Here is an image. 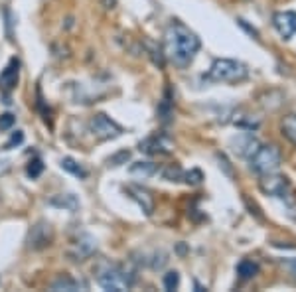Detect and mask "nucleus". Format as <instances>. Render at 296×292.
<instances>
[{"label":"nucleus","mask_w":296,"mask_h":292,"mask_svg":"<svg viewBox=\"0 0 296 292\" xmlns=\"http://www.w3.org/2000/svg\"><path fill=\"white\" fill-rule=\"evenodd\" d=\"M202 42L188 26L182 22H172L164 34V55L176 67H188L200 51Z\"/></svg>","instance_id":"f257e3e1"},{"label":"nucleus","mask_w":296,"mask_h":292,"mask_svg":"<svg viewBox=\"0 0 296 292\" xmlns=\"http://www.w3.org/2000/svg\"><path fill=\"white\" fill-rule=\"evenodd\" d=\"M97 282L105 290L125 292L134 284V275L115 263H103L97 267Z\"/></svg>","instance_id":"f03ea898"},{"label":"nucleus","mask_w":296,"mask_h":292,"mask_svg":"<svg viewBox=\"0 0 296 292\" xmlns=\"http://www.w3.org/2000/svg\"><path fill=\"white\" fill-rule=\"evenodd\" d=\"M247 75H249V69L245 64L227 60V57H219L211 64L206 79L218 81V83H239V81L247 79Z\"/></svg>","instance_id":"7ed1b4c3"},{"label":"nucleus","mask_w":296,"mask_h":292,"mask_svg":"<svg viewBox=\"0 0 296 292\" xmlns=\"http://www.w3.org/2000/svg\"><path fill=\"white\" fill-rule=\"evenodd\" d=\"M249 158H251V168H253L257 174H261V176L277 172L279 166H281V150H279L274 144L259 146Z\"/></svg>","instance_id":"20e7f679"},{"label":"nucleus","mask_w":296,"mask_h":292,"mask_svg":"<svg viewBox=\"0 0 296 292\" xmlns=\"http://www.w3.org/2000/svg\"><path fill=\"white\" fill-rule=\"evenodd\" d=\"M89 128L99 140H111L123 134V128L119 127L115 121H111L107 114H101V113L95 114V116L91 119Z\"/></svg>","instance_id":"39448f33"},{"label":"nucleus","mask_w":296,"mask_h":292,"mask_svg":"<svg viewBox=\"0 0 296 292\" xmlns=\"http://www.w3.org/2000/svg\"><path fill=\"white\" fill-rule=\"evenodd\" d=\"M52 241H53V229L46 221H40L38 225H34L32 231H30V235H28V247L36 249V251L52 245Z\"/></svg>","instance_id":"423d86ee"},{"label":"nucleus","mask_w":296,"mask_h":292,"mask_svg":"<svg viewBox=\"0 0 296 292\" xmlns=\"http://www.w3.org/2000/svg\"><path fill=\"white\" fill-rule=\"evenodd\" d=\"M261 190L269 196H274V198H284V193L288 190V180L284 176H277L274 172L272 174H265L261 182H259Z\"/></svg>","instance_id":"0eeeda50"},{"label":"nucleus","mask_w":296,"mask_h":292,"mask_svg":"<svg viewBox=\"0 0 296 292\" xmlns=\"http://www.w3.org/2000/svg\"><path fill=\"white\" fill-rule=\"evenodd\" d=\"M272 26L284 40H290L296 34V12H277L272 16Z\"/></svg>","instance_id":"6e6552de"},{"label":"nucleus","mask_w":296,"mask_h":292,"mask_svg":"<svg viewBox=\"0 0 296 292\" xmlns=\"http://www.w3.org/2000/svg\"><path fill=\"white\" fill-rule=\"evenodd\" d=\"M127 191H129L130 198L141 205L144 216H152V211H154V200H152L150 191L144 190L142 186H134V184H129V186H127Z\"/></svg>","instance_id":"1a4fd4ad"},{"label":"nucleus","mask_w":296,"mask_h":292,"mask_svg":"<svg viewBox=\"0 0 296 292\" xmlns=\"http://www.w3.org/2000/svg\"><path fill=\"white\" fill-rule=\"evenodd\" d=\"M18 75H20V62L12 57L8 65L4 67V71L0 73V89L2 91H12L16 87V83H18Z\"/></svg>","instance_id":"9d476101"},{"label":"nucleus","mask_w":296,"mask_h":292,"mask_svg":"<svg viewBox=\"0 0 296 292\" xmlns=\"http://www.w3.org/2000/svg\"><path fill=\"white\" fill-rule=\"evenodd\" d=\"M141 150L146 154H152V156H156V154H168L172 152V144H170V140L166 139V137H150V139H146L144 142H141Z\"/></svg>","instance_id":"9b49d317"},{"label":"nucleus","mask_w":296,"mask_h":292,"mask_svg":"<svg viewBox=\"0 0 296 292\" xmlns=\"http://www.w3.org/2000/svg\"><path fill=\"white\" fill-rule=\"evenodd\" d=\"M50 205L57 207V209H65V211H71L75 213L79 209V200L73 193H57L50 200Z\"/></svg>","instance_id":"f8f14e48"},{"label":"nucleus","mask_w":296,"mask_h":292,"mask_svg":"<svg viewBox=\"0 0 296 292\" xmlns=\"http://www.w3.org/2000/svg\"><path fill=\"white\" fill-rule=\"evenodd\" d=\"M75 249H77L75 255H73V257H75V261H83L85 257H89V255L97 249V241H95L91 235L85 233V235H81V237L77 239V243H75Z\"/></svg>","instance_id":"ddd939ff"},{"label":"nucleus","mask_w":296,"mask_h":292,"mask_svg":"<svg viewBox=\"0 0 296 292\" xmlns=\"http://www.w3.org/2000/svg\"><path fill=\"white\" fill-rule=\"evenodd\" d=\"M53 292H75V290H83V288H87L83 282H79V280L71 279V277H60L57 280H53L52 286H50Z\"/></svg>","instance_id":"4468645a"},{"label":"nucleus","mask_w":296,"mask_h":292,"mask_svg":"<svg viewBox=\"0 0 296 292\" xmlns=\"http://www.w3.org/2000/svg\"><path fill=\"white\" fill-rule=\"evenodd\" d=\"M158 172V166L154 162H134L130 166V174L136 176V178H150Z\"/></svg>","instance_id":"2eb2a0df"},{"label":"nucleus","mask_w":296,"mask_h":292,"mask_svg":"<svg viewBox=\"0 0 296 292\" xmlns=\"http://www.w3.org/2000/svg\"><path fill=\"white\" fill-rule=\"evenodd\" d=\"M257 272H259V265L257 263H253V261H249V259H243V261L237 265V275H239L243 280L253 279Z\"/></svg>","instance_id":"dca6fc26"},{"label":"nucleus","mask_w":296,"mask_h":292,"mask_svg":"<svg viewBox=\"0 0 296 292\" xmlns=\"http://www.w3.org/2000/svg\"><path fill=\"white\" fill-rule=\"evenodd\" d=\"M62 168H64L65 172H69V174H73V176H77L81 180L87 178V170L79 164L77 160H73V158H64L62 160Z\"/></svg>","instance_id":"f3484780"},{"label":"nucleus","mask_w":296,"mask_h":292,"mask_svg":"<svg viewBox=\"0 0 296 292\" xmlns=\"http://www.w3.org/2000/svg\"><path fill=\"white\" fill-rule=\"evenodd\" d=\"M283 134L296 146V114H290L283 121Z\"/></svg>","instance_id":"a211bd4d"},{"label":"nucleus","mask_w":296,"mask_h":292,"mask_svg":"<svg viewBox=\"0 0 296 292\" xmlns=\"http://www.w3.org/2000/svg\"><path fill=\"white\" fill-rule=\"evenodd\" d=\"M178 284H180V275L176 270H170V272L164 275V288L166 290H176Z\"/></svg>","instance_id":"6ab92c4d"},{"label":"nucleus","mask_w":296,"mask_h":292,"mask_svg":"<svg viewBox=\"0 0 296 292\" xmlns=\"http://www.w3.org/2000/svg\"><path fill=\"white\" fill-rule=\"evenodd\" d=\"M162 176H164V180H170V182H176V180H182L184 178V172H182L180 166H168L166 170L162 172Z\"/></svg>","instance_id":"aec40b11"},{"label":"nucleus","mask_w":296,"mask_h":292,"mask_svg":"<svg viewBox=\"0 0 296 292\" xmlns=\"http://www.w3.org/2000/svg\"><path fill=\"white\" fill-rule=\"evenodd\" d=\"M16 123V116L12 113H4L0 114V130H10Z\"/></svg>","instance_id":"412c9836"},{"label":"nucleus","mask_w":296,"mask_h":292,"mask_svg":"<svg viewBox=\"0 0 296 292\" xmlns=\"http://www.w3.org/2000/svg\"><path fill=\"white\" fill-rule=\"evenodd\" d=\"M130 158V152L129 150H123V152L115 154L109 158V166H121V164H127V160Z\"/></svg>","instance_id":"4be33fe9"},{"label":"nucleus","mask_w":296,"mask_h":292,"mask_svg":"<svg viewBox=\"0 0 296 292\" xmlns=\"http://www.w3.org/2000/svg\"><path fill=\"white\" fill-rule=\"evenodd\" d=\"M42 170H44V164H42V160H34V162H30V166H28V176L30 178H38L40 174H42Z\"/></svg>","instance_id":"5701e85b"},{"label":"nucleus","mask_w":296,"mask_h":292,"mask_svg":"<svg viewBox=\"0 0 296 292\" xmlns=\"http://www.w3.org/2000/svg\"><path fill=\"white\" fill-rule=\"evenodd\" d=\"M184 178H186L188 184H192V186H200V184H202V180H204V176H202V172H200V170H192V172L184 174Z\"/></svg>","instance_id":"b1692460"},{"label":"nucleus","mask_w":296,"mask_h":292,"mask_svg":"<svg viewBox=\"0 0 296 292\" xmlns=\"http://www.w3.org/2000/svg\"><path fill=\"white\" fill-rule=\"evenodd\" d=\"M22 140H24V132H22V130H16V132L12 134V139L4 144V148H6V150H10V148H14V146L22 144Z\"/></svg>","instance_id":"393cba45"},{"label":"nucleus","mask_w":296,"mask_h":292,"mask_svg":"<svg viewBox=\"0 0 296 292\" xmlns=\"http://www.w3.org/2000/svg\"><path fill=\"white\" fill-rule=\"evenodd\" d=\"M283 265L288 270H290V275L294 277V280H296V259H288V261H283Z\"/></svg>","instance_id":"a878e982"},{"label":"nucleus","mask_w":296,"mask_h":292,"mask_svg":"<svg viewBox=\"0 0 296 292\" xmlns=\"http://www.w3.org/2000/svg\"><path fill=\"white\" fill-rule=\"evenodd\" d=\"M10 170V160H4V158H0V176L2 174H6Z\"/></svg>","instance_id":"bb28decb"}]
</instances>
